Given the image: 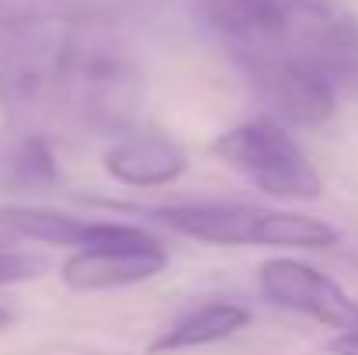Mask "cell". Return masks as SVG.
I'll use <instances>...</instances> for the list:
<instances>
[{
	"mask_svg": "<svg viewBox=\"0 0 358 355\" xmlns=\"http://www.w3.org/2000/svg\"><path fill=\"white\" fill-rule=\"evenodd\" d=\"M167 268V251L153 234L132 223H94L80 251L63 265V282L77 293L125 289L157 279Z\"/></svg>",
	"mask_w": 358,
	"mask_h": 355,
	"instance_id": "obj_5",
	"label": "cell"
},
{
	"mask_svg": "<svg viewBox=\"0 0 358 355\" xmlns=\"http://www.w3.org/2000/svg\"><path fill=\"white\" fill-rule=\"evenodd\" d=\"M264 216L268 209L243 202H181L157 209V220L171 230L216 247H261Z\"/></svg>",
	"mask_w": 358,
	"mask_h": 355,
	"instance_id": "obj_9",
	"label": "cell"
},
{
	"mask_svg": "<svg viewBox=\"0 0 358 355\" xmlns=\"http://www.w3.org/2000/svg\"><path fill=\"white\" fill-rule=\"evenodd\" d=\"M331 352L334 355H358V331H345L331 342Z\"/></svg>",
	"mask_w": 358,
	"mask_h": 355,
	"instance_id": "obj_15",
	"label": "cell"
},
{
	"mask_svg": "<svg viewBox=\"0 0 358 355\" xmlns=\"http://www.w3.org/2000/svg\"><path fill=\"white\" fill-rule=\"evenodd\" d=\"M143 102L146 81L122 39L98 21H73L56 109H66L94 132H132Z\"/></svg>",
	"mask_w": 358,
	"mask_h": 355,
	"instance_id": "obj_1",
	"label": "cell"
},
{
	"mask_svg": "<svg viewBox=\"0 0 358 355\" xmlns=\"http://www.w3.org/2000/svg\"><path fill=\"white\" fill-rule=\"evenodd\" d=\"M254 95L268 105V116L278 118L282 125L296 129H317L338 109L334 88L299 56L292 53H275L261 56L247 67H240Z\"/></svg>",
	"mask_w": 358,
	"mask_h": 355,
	"instance_id": "obj_6",
	"label": "cell"
},
{
	"mask_svg": "<svg viewBox=\"0 0 358 355\" xmlns=\"http://www.w3.org/2000/svg\"><path fill=\"white\" fill-rule=\"evenodd\" d=\"M91 220H77L38 206H0V247H21L24 240L80 251L91 237Z\"/></svg>",
	"mask_w": 358,
	"mask_h": 355,
	"instance_id": "obj_12",
	"label": "cell"
},
{
	"mask_svg": "<svg viewBox=\"0 0 358 355\" xmlns=\"http://www.w3.org/2000/svg\"><path fill=\"white\" fill-rule=\"evenodd\" d=\"M105 171L132 188L171 185L188 171V153L160 132H125L105 153Z\"/></svg>",
	"mask_w": 358,
	"mask_h": 355,
	"instance_id": "obj_10",
	"label": "cell"
},
{
	"mask_svg": "<svg viewBox=\"0 0 358 355\" xmlns=\"http://www.w3.org/2000/svg\"><path fill=\"white\" fill-rule=\"evenodd\" d=\"M250 324V310L240 303H206L178 317L171 328H164L160 338L150 342V352H181V349H202L240 335Z\"/></svg>",
	"mask_w": 358,
	"mask_h": 355,
	"instance_id": "obj_13",
	"label": "cell"
},
{
	"mask_svg": "<svg viewBox=\"0 0 358 355\" xmlns=\"http://www.w3.org/2000/svg\"><path fill=\"white\" fill-rule=\"evenodd\" d=\"M213 153L243 174L254 188L278 199H317L324 181L292 132L271 116H257L220 132Z\"/></svg>",
	"mask_w": 358,
	"mask_h": 355,
	"instance_id": "obj_4",
	"label": "cell"
},
{
	"mask_svg": "<svg viewBox=\"0 0 358 355\" xmlns=\"http://www.w3.org/2000/svg\"><path fill=\"white\" fill-rule=\"evenodd\" d=\"M49 272V261L24 247H0V286H21L35 282Z\"/></svg>",
	"mask_w": 358,
	"mask_h": 355,
	"instance_id": "obj_14",
	"label": "cell"
},
{
	"mask_svg": "<svg viewBox=\"0 0 358 355\" xmlns=\"http://www.w3.org/2000/svg\"><path fill=\"white\" fill-rule=\"evenodd\" d=\"M10 324H14V314H10L7 307H0V331H7Z\"/></svg>",
	"mask_w": 358,
	"mask_h": 355,
	"instance_id": "obj_16",
	"label": "cell"
},
{
	"mask_svg": "<svg viewBox=\"0 0 358 355\" xmlns=\"http://www.w3.org/2000/svg\"><path fill=\"white\" fill-rule=\"evenodd\" d=\"M296 56L310 63L338 98L358 102V18L341 4L327 7L299 39Z\"/></svg>",
	"mask_w": 358,
	"mask_h": 355,
	"instance_id": "obj_8",
	"label": "cell"
},
{
	"mask_svg": "<svg viewBox=\"0 0 358 355\" xmlns=\"http://www.w3.org/2000/svg\"><path fill=\"white\" fill-rule=\"evenodd\" d=\"M160 7H178L206 35H213L227 56L237 63H254L261 56L292 53L303 32L334 0H153Z\"/></svg>",
	"mask_w": 358,
	"mask_h": 355,
	"instance_id": "obj_3",
	"label": "cell"
},
{
	"mask_svg": "<svg viewBox=\"0 0 358 355\" xmlns=\"http://www.w3.org/2000/svg\"><path fill=\"white\" fill-rule=\"evenodd\" d=\"M257 289L268 303L334 328L358 331V303L320 268L296 258H271L257 268Z\"/></svg>",
	"mask_w": 358,
	"mask_h": 355,
	"instance_id": "obj_7",
	"label": "cell"
},
{
	"mask_svg": "<svg viewBox=\"0 0 358 355\" xmlns=\"http://www.w3.org/2000/svg\"><path fill=\"white\" fill-rule=\"evenodd\" d=\"M63 14H17L0 21V112L28 129L31 118L59 102L70 49Z\"/></svg>",
	"mask_w": 358,
	"mask_h": 355,
	"instance_id": "obj_2",
	"label": "cell"
},
{
	"mask_svg": "<svg viewBox=\"0 0 358 355\" xmlns=\"http://www.w3.org/2000/svg\"><path fill=\"white\" fill-rule=\"evenodd\" d=\"M56 185H59V164L52 146L38 132L21 125L0 132V192L38 195L52 192Z\"/></svg>",
	"mask_w": 358,
	"mask_h": 355,
	"instance_id": "obj_11",
	"label": "cell"
}]
</instances>
